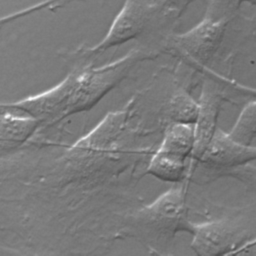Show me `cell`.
Returning <instances> with one entry per match:
<instances>
[{
  "instance_id": "cell-9",
  "label": "cell",
  "mask_w": 256,
  "mask_h": 256,
  "mask_svg": "<svg viewBox=\"0 0 256 256\" xmlns=\"http://www.w3.org/2000/svg\"><path fill=\"white\" fill-rule=\"evenodd\" d=\"M199 112V102L185 89L179 87L169 97L163 106V120L167 126L170 123L194 124Z\"/></svg>"
},
{
  "instance_id": "cell-17",
  "label": "cell",
  "mask_w": 256,
  "mask_h": 256,
  "mask_svg": "<svg viewBox=\"0 0 256 256\" xmlns=\"http://www.w3.org/2000/svg\"><path fill=\"white\" fill-rule=\"evenodd\" d=\"M235 88L237 90H239L240 92L242 93H245V94H248L250 96H253V97H256V89L255 88H250V87H246V86H243V85H240V84H234Z\"/></svg>"
},
{
  "instance_id": "cell-15",
  "label": "cell",
  "mask_w": 256,
  "mask_h": 256,
  "mask_svg": "<svg viewBox=\"0 0 256 256\" xmlns=\"http://www.w3.org/2000/svg\"><path fill=\"white\" fill-rule=\"evenodd\" d=\"M69 1H72V0H45L43 2H40V3H37L33 6H30L28 8H25V9H22L20 11H17L15 13H12V14H9L5 17H3L1 19V25H5L7 23H10L11 21L13 20H16L18 18H21V17H24V16H27L31 13H34L36 11H39V10H43V9H52L54 7H59L61 5H63L64 3L66 2H69Z\"/></svg>"
},
{
  "instance_id": "cell-2",
  "label": "cell",
  "mask_w": 256,
  "mask_h": 256,
  "mask_svg": "<svg viewBox=\"0 0 256 256\" xmlns=\"http://www.w3.org/2000/svg\"><path fill=\"white\" fill-rule=\"evenodd\" d=\"M173 185L150 204H142L127 217L120 238H134L151 253L168 255L173 249L178 232H192L193 223L188 217L186 192L189 181Z\"/></svg>"
},
{
  "instance_id": "cell-10",
  "label": "cell",
  "mask_w": 256,
  "mask_h": 256,
  "mask_svg": "<svg viewBox=\"0 0 256 256\" xmlns=\"http://www.w3.org/2000/svg\"><path fill=\"white\" fill-rule=\"evenodd\" d=\"M185 161L186 159L159 150L157 147L147 165L146 175H152L164 182H181L187 177L188 168H186Z\"/></svg>"
},
{
  "instance_id": "cell-6",
  "label": "cell",
  "mask_w": 256,
  "mask_h": 256,
  "mask_svg": "<svg viewBox=\"0 0 256 256\" xmlns=\"http://www.w3.org/2000/svg\"><path fill=\"white\" fill-rule=\"evenodd\" d=\"M254 160H256V147L241 144L232 139L228 133L217 128L196 166L201 164L205 169L227 171Z\"/></svg>"
},
{
  "instance_id": "cell-14",
  "label": "cell",
  "mask_w": 256,
  "mask_h": 256,
  "mask_svg": "<svg viewBox=\"0 0 256 256\" xmlns=\"http://www.w3.org/2000/svg\"><path fill=\"white\" fill-rule=\"evenodd\" d=\"M243 2L256 6V0H210L206 12L215 16L232 17Z\"/></svg>"
},
{
  "instance_id": "cell-11",
  "label": "cell",
  "mask_w": 256,
  "mask_h": 256,
  "mask_svg": "<svg viewBox=\"0 0 256 256\" xmlns=\"http://www.w3.org/2000/svg\"><path fill=\"white\" fill-rule=\"evenodd\" d=\"M194 143V124L170 123L163 130L158 149L187 159L193 152Z\"/></svg>"
},
{
  "instance_id": "cell-16",
  "label": "cell",
  "mask_w": 256,
  "mask_h": 256,
  "mask_svg": "<svg viewBox=\"0 0 256 256\" xmlns=\"http://www.w3.org/2000/svg\"><path fill=\"white\" fill-rule=\"evenodd\" d=\"M251 250V252L256 254V240L253 242H248L244 245H242L239 249H237L233 254H241V253H246L247 251Z\"/></svg>"
},
{
  "instance_id": "cell-5",
  "label": "cell",
  "mask_w": 256,
  "mask_h": 256,
  "mask_svg": "<svg viewBox=\"0 0 256 256\" xmlns=\"http://www.w3.org/2000/svg\"><path fill=\"white\" fill-rule=\"evenodd\" d=\"M191 249L198 256L233 254L246 238L244 229L229 219L193 223Z\"/></svg>"
},
{
  "instance_id": "cell-8",
  "label": "cell",
  "mask_w": 256,
  "mask_h": 256,
  "mask_svg": "<svg viewBox=\"0 0 256 256\" xmlns=\"http://www.w3.org/2000/svg\"><path fill=\"white\" fill-rule=\"evenodd\" d=\"M41 122L28 115L18 116L5 108H1L0 116V144L1 152H11L31 139L39 130Z\"/></svg>"
},
{
  "instance_id": "cell-3",
  "label": "cell",
  "mask_w": 256,
  "mask_h": 256,
  "mask_svg": "<svg viewBox=\"0 0 256 256\" xmlns=\"http://www.w3.org/2000/svg\"><path fill=\"white\" fill-rule=\"evenodd\" d=\"M155 26L160 27L156 0H125L107 34L97 45L80 47L74 52L63 53V57L77 64L94 62L108 49L137 39L144 33L150 32Z\"/></svg>"
},
{
  "instance_id": "cell-12",
  "label": "cell",
  "mask_w": 256,
  "mask_h": 256,
  "mask_svg": "<svg viewBox=\"0 0 256 256\" xmlns=\"http://www.w3.org/2000/svg\"><path fill=\"white\" fill-rule=\"evenodd\" d=\"M228 134L241 144L251 145L256 139V101L248 104L242 110Z\"/></svg>"
},
{
  "instance_id": "cell-1",
  "label": "cell",
  "mask_w": 256,
  "mask_h": 256,
  "mask_svg": "<svg viewBox=\"0 0 256 256\" xmlns=\"http://www.w3.org/2000/svg\"><path fill=\"white\" fill-rule=\"evenodd\" d=\"M145 92L146 88L134 94L121 109L110 111L89 133L56 158L47 159L48 163L38 159L29 167L2 157L1 188L13 185L16 188L2 190L1 197L5 198H1V205L24 202V210L31 207L24 217L40 209V220L32 231L38 223L43 225L40 232L47 225L52 229L57 223L62 229L61 237L74 236L76 215H80L78 234L83 232L84 209L88 232L96 237L91 216L94 214L99 216L110 240H116L106 217L108 213L113 217L121 233V224L115 217L122 220L123 226L125 219L116 207L124 204L146 175L147 165L159 146L138 143L163 133L165 128L162 121L144 124L139 110Z\"/></svg>"
},
{
  "instance_id": "cell-13",
  "label": "cell",
  "mask_w": 256,
  "mask_h": 256,
  "mask_svg": "<svg viewBox=\"0 0 256 256\" xmlns=\"http://www.w3.org/2000/svg\"><path fill=\"white\" fill-rule=\"evenodd\" d=\"M160 27H170L182 16L194 0H156Z\"/></svg>"
},
{
  "instance_id": "cell-7",
  "label": "cell",
  "mask_w": 256,
  "mask_h": 256,
  "mask_svg": "<svg viewBox=\"0 0 256 256\" xmlns=\"http://www.w3.org/2000/svg\"><path fill=\"white\" fill-rule=\"evenodd\" d=\"M222 101L223 96L218 89L209 83H205L202 86L201 95L198 100L199 112L197 120L194 123V149L191 154V161L187 171V176L189 178L218 128L217 119Z\"/></svg>"
},
{
  "instance_id": "cell-4",
  "label": "cell",
  "mask_w": 256,
  "mask_h": 256,
  "mask_svg": "<svg viewBox=\"0 0 256 256\" xmlns=\"http://www.w3.org/2000/svg\"><path fill=\"white\" fill-rule=\"evenodd\" d=\"M231 18L206 12L203 20L187 32L167 35L163 49L200 72L208 71V65L221 47Z\"/></svg>"
}]
</instances>
